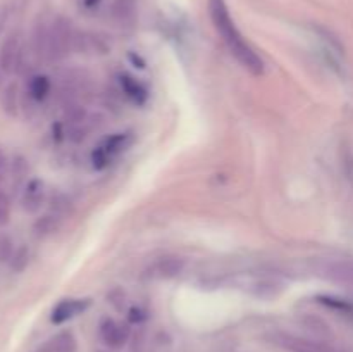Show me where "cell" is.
Instances as JSON below:
<instances>
[{
	"label": "cell",
	"instance_id": "obj_22",
	"mask_svg": "<svg viewBox=\"0 0 353 352\" xmlns=\"http://www.w3.org/2000/svg\"><path fill=\"white\" fill-rule=\"evenodd\" d=\"M14 251H16V247H14V242L10 238V235L0 233V264H9Z\"/></svg>",
	"mask_w": 353,
	"mask_h": 352
},
{
	"label": "cell",
	"instance_id": "obj_11",
	"mask_svg": "<svg viewBox=\"0 0 353 352\" xmlns=\"http://www.w3.org/2000/svg\"><path fill=\"white\" fill-rule=\"evenodd\" d=\"M137 0H114L110 6V17L119 28H131L137 21Z\"/></svg>",
	"mask_w": 353,
	"mask_h": 352
},
{
	"label": "cell",
	"instance_id": "obj_12",
	"mask_svg": "<svg viewBox=\"0 0 353 352\" xmlns=\"http://www.w3.org/2000/svg\"><path fill=\"white\" fill-rule=\"evenodd\" d=\"M0 107H2L3 113L9 117H17L21 107L19 100V85L16 81H10L9 85H6V88L2 90V95H0Z\"/></svg>",
	"mask_w": 353,
	"mask_h": 352
},
{
	"label": "cell",
	"instance_id": "obj_23",
	"mask_svg": "<svg viewBox=\"0 0 353 352\" xmlns=\"http://www.w3.org/2000/svg\"><path fill=\"white\" fill-rule=\"evenodd\" d=\"M10 211H12L10 197L3 190H0V228H3L10 221Z\"/></svg>",
	"mask_w": 353,
	"mask_h": 352
},
{
	"label": "cell",
	"instance_id": "obj_28",
	"mask_svg": "<svg viewBox=\"0 0 353 352\" xmlns=\"http://www.w3.org/2000/svg\"><path fill=\"white\" fill-rule=\"evenodd\" d=\"M40 352H47V351H45V349H41V351Z\"/></svg>",
	"mask_w": 353,
	"mask_h": 352
},
{
	"label": "cell",
	"instance_id": "obj_1",
	"mask_svg": "<svg viewBox=\"0 0 353 352\" xmlns=\"http://www.w3.org/2000/svg\"><path fill=\"white\" fill-rule=\"evenodd\" d=\"M207 6H209L210 21H212L214 28H216V31L219 33V37L223 38L224 45H226L228 50L231 52V55H233V57L240 62L241 68L247 69L250 75H264V61H262L261 55L254 50V47L245 40L241 31L238 30L236 23H234V19L231 17L230 7H228L226 0H207Z\"/></svg>",
	"mask_w": 353,
	"mask_h": 352
},
{
	"label": "cell",
	"instance_id": "obj_3",
	"mask_svg": "<svg viewBox=\"0 0 353 352\" xmlns=\"http://www.w3.org/2000/svg\"><path fill=\"white\" fill-rule=\"evenodd\" d=\"M134 144V135L130 131H121L107 137L99 144V147L93 148L92 152V166L95 169H105L110 162L126 150H130L131 145Z\"/></svg>",
	"mask_w": 353,
	"mask_h": 352
},
{
	"label": "cell",
	"instance_id": "obj_4",
	"mask_svg": "<svg viewBox=\"0 0 353 352\" xmlns=\"http://www.w3.org/2000/svg\"><path fill=\"white\" fill-rule=\"evenodd\" d=\"M317 276L333 283L353 286V261L352 259H317L314 262Z\"/></svg>",
	"mask_w": 353,
	"mask_h": 352
},
{
	"label": "cell",
	"instance_id": "obj_18",
	"mask_svg": "<svg viewBox=\"0 0 353 352\" xmlns=\"http://www.w3.org/2000/svg\"><path fill=\"white\" fill-rule=\"evenodd\" d=\"M43 349L47 352H76V338L71 331H62L55 335Z\"/></svg>",
	"mask_w": 353,
	"mask_h": 352
},
{
	"label": "cell",
	"instance_id": "obj_15",
	"mask_svg": "<svg viewBox=\"0 0 353 352\" xmlns=\"http://www.w3.org/2000/svg\"><path fill=\"white\" fill-rule=\"evenodd\" d=\"M59 226H61V217H57L52 213H47L34 221L31 230H33V235L37 238H47L54 235L59 230Z\"/></svg>",
	"mask_w": 353,
	"mask_h": 352
},
{
	"label": "cell",
	"instance_id": "obj_9",
	"mask_svg": "<svg viewBox=\"0 0 353 352\" xmlns=\"http://www.w3.org/2000/svg\"><path fill=\"white\" fill-rule=\"evenodd\" d=\"M128 337H130V328L128 324L119 323V321L107 317L100 323V338L105 342L109 347H121L126 344Z\"/></svg>",
	"mask_w": 353,
	"mask_h": 352
},
{
	"label": "cell",
	"instance_id": "obj_25",
	"mask_svg": "<svg viewBox=\"0 0 353 352\" xmlns=\"http://www.w3.org/2000/svg\"><path fill=\"white\" fill-rule=\"evenodd\" d=\"M7 168H9V162H7V157H6V154H3V152L0 150V183H2L3 176H6V173H7Z\"/></svg>",
	"mask_w": 353,
	"mask_h": 352
},
{
	"label": "cell",
	"instance_id": "obj_20",
	"mask_svg": "<svg viewBox=\"0 0 353 352\" xmlns=\"http://www.w3.org/2000/svg\"><path fill=\"white\" fill-rule=\"evenodd\" d=\"M88 121V110L85 109L83 106L74 102H68L65 104V110H64V124L65 126H71V124H79V123H86Z\"/></svg>",
	"mask_w": 353,
	"mask_h": 352
},
{
	"label": "cell",
	"instance_id": "obj_2",
	"mask_svg": "<svg viewBox=\"0 0 353 352\" xmlns=\"http://www.w3.org/2000/svg\"><path fill=\"white\" fill-rule=\"evenodd\" d=\"M76 31L71 21L59 16L48 24V48L47 61L59 62L64 61L72 50H74Z\"/></svg>",
	"mask_w": 353,
	"mask_h": 352
},
{
	"label": "cell",
	"instance_id": "obj_13",
	"mask_svg": "<svg viewBox=\"0 0 353 352\" xmlns=\"http://www.w3.org/2000/svg\"><path fill=\"white\" fill-rule=\"evenodd\" d=\"M52 93V81L48 76L45 75H34L31 76L30 81H28V95L33 102H43L48 99V95Z\"/></svg>",
	"mask_w": 353,
	"mask_h": 352
},
{
	"label": "cell",
	"instance_id": "obj_21",
	"mask_svg": "<svg viewBox=\"0 0 353 352\" xmlns=\"http://www.w3.org/2000/svg\"><path fill=\"white\" fill-rule=\"evenodd\" d=\"M50 213L55 214L57 217H64L71 213V202L65 195L62 193H55L54 197L50 199Z\"/></svg>",
	"mask_w": 353,
	"mask_h": 352
},
{
	"label": "cell",
	"instance_id": "obj_19",
	"mask_svg": "<svg viewBox=\"0 0 353 352\" xmlns=\"http://www.w3.org/2000/svg\"><path fill=\"white\" fill-rule=\"evenodd\" d=\"M30 247H28L26 244H21L19 247H16V251H14L12 254V259L9 261V268L12 273H23L24 269L28 268V264H30Z\"/></svg>",
	"mask_w": 353,
	"mask_h": 352
},
{
	"label": "cell",
	"instance_id": "obj_26",
	"mask_svg": "<svg viewBox=\"0 0 353 352\" xmlns=\"http://www.w3.org/2000/svg\"><path fill=\"white\" fill-rule=\"evenodd\" d=\"M99 2L100 0H85V6L88 7V9H92V7H95Z\"/></svg>",
	"mask_w": 353,
	"mask_h": 352
},
{
	"label": "cell",
	"instance_id": "obj_14",
	"mask_svg": "<svg viewBox=\"0 0 353 352\" xmlns=\"http://www.w3.org/2000/svg\"><path fill=\"white\" fill-rule=\"evenodd\" d=\"M279 344L285 345L292 352H334L333 349L326 347V345L316 344V342L303 340V338L292 337V335H283L279 338Z\"/></svg>",
	"mask_w": 353,
	"mask_h": 352
},
{
	"label": "cell",
	"instance_id": "obj_6",
	"mask_svg": "<svg viewBox=\"0 0 353 352\" xmlns=\"http://www.w3.org/2000/svg\"><path fill=\"white\" fill-rule=\"evenodd\" d=\"M90 306H92V299H62L52 309L50 321L54 324H62L85 313Z\"/></svg>",
	"mask_w": 353,
	"mask_h": 352
},
{
	"label": "cell",
	"instance_id": "obj_27",
	"mask_svg": "<svg viewBox=\"0 0 353 352\" xmlns=\"http://www.w3.org/2000/svg\"><path fill=\"white\" fill-rule=\"evenodd\" d=\"M2 68H0V86H2Z\"/></svg>",
	"mask_w": 353,
	"mask_h": 352
},
{
	"label": "cell",
	"instance_id": "obj_7",
	"mask_svg": "<svg viewBox=\"0 0 353 352\" xmlns=\"http://www.w3.org/2000/svg\"><path fill=\"white\" fill-rule=\"evenodd\" d=\"M185 269V259L178 257V255H168V257H161L148 268L147 276L152 280H171L179 276Z\"/></svg>",
	"mask_w": 353,
	"mask_h": 352
},
{
	"label": "cell",
	"instance_id": "obj_17",
	"mask_svg": "<svg viewBox=\"0 0 353 352\" xmlns=\"http://www.w3.org/2000/svg\"><path fill=\"white\" fill-rule=\"evenodd\" d=\"M10 178H12V186L14 190H19L23 186V183L26 182L28 171H30V166H28V161L23 157V155H14L12 161L9 164Z\"/></svg>",
	"mask_w": 353,
	"mask_h": 352
},
{
	"label": "cell",
	"instance_id": "obj_10",
	"mask_svg": "<svg viewBox=\"0 0 353 352\" xmlns=\"http://www.w3.org/2000/svg\"><path fill=\"white\" fill-rule=\"evenodd\" d=\"M117 83H119L121 92H123L131 102L137 104V106H143L148 100L147 86L141 81H138L134 76L128 75V72H121V75L117 76Z\"/></svg>",
	"mask_w": 353,
	"mask_h": 352
},
{
	"label": "cell",
	"instance_id": "obj_8",
	"mask_svg": "<svg viewBox=\"0 0 353 352\" xmlns=\"http://www.w3.org/2000/svg\"><path fill=\"white\" fill-rule=\"evenodd\" d=\"M23 48H21V38L17 33H10L0 45V68L6 75L16 71L17 61H19Z\"/></svg>",
	"mask_w": 353,
	"mask_h": 352
},
{
	"label": "cell",
	"instance_id": "obj_16",
	"mask_svg": "<svg viewBox=\"0 0 353 352\" xmlns=\"http://www.w3.org/2000/svg\"><path fill=\"white\" fill-rule=\"evenodd\" d=\"M31 48L38 59H47L48 48V24L38 23L31 35Z\"/></svg>",
	"mask_w": 353,
	"mask_h": 352
},
{
	"label": "cell",
	"instance_id": "obj_5",
	"mask_svg": "<svg viewBox=\"0 0 353 352\" xmlns=\"http://www.w3.org/2000/svg\"><path fill=\"white\" fill-rule=\"evenodd\" d=\"M47 199V190H45L43 179L31 178L24 183L23 192H21V206L26 213L34 214L41 209Z\"/></svg>",
	"mask_w": 353,
	"mask_h": 352
},
{
	"label": "cell",
	"instance_id": "obj_24",
	"mask_svg": "<svg viewBox=\"0 0 353 352\" xmlns=\"http://www.w3.org/2000/svg\"><path fill=\"white\" fill-rule=\"evenodd\" d=\"M145 317H147V314H145V311L141 309V307H131L130 309L131 323H140V321H143Z\"/></svg>",
	"mask_w": 353,
	"mask_h": 352
}]
</instances>
